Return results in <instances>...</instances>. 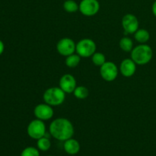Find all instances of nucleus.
<instances>
[{
  "instance_id": "1",
  "label": "nucleus",
  "mask_w": 156,
  "mask_h": 156,
  "mask_svg": "<svg viewBox=\"0 0 156 156\" xmlns=\"http://www.w3.org/2000/svg\"><path fill=\"white\" fill-rule=\"evenodd\" d=\"M49 133L54 139L64 142L73 138L74 135V126L68 119L63 117L56 118L50 124Z\"/></svg>"
},
{
  "instance_id": "2",
  "label": "nucleus",
  "mask_w": 156,
  "mask_h": 156,
  "mask_svg": "<svg viewBox=\"0 0 156 156\" xmlns=\"http://www.w3.org/2000/svg\"><path fill=\"white\" fill-rule=\"evenodd\" d=\"M130 53L131 59L136 62V65L140 66L149 63L153 56L152 47L146 44H140L136 47H133Z\"/></svg>"
},
{
  "instance_id": "3",
  "label": "nucleus",
  "mask_w": 156,
  "mask_h": 156,
  "mask_svg": "<svg viewBox=\"0 0 156 156\" xmlns=\"http://www.w3.org/2000/svg\"><path fill=\"white\" fill-rule=\"evenodd\" d=\"M43 99L50 106H59L66 99V93L59 87H51L44 91Z\"/></svg>"
},
{
  "instance_id": "4",
  "label": "nucleus",
  "mask_w": 156,
  "mask_h": 156,
  "mask_svg": "<svg viewBox=\"0 0 156 156\" xmlns=\"http://www.w3.org/2000/svg\"><path fill=\"white\" fill-rule=\"evenodd\" d=\"M97 45L93 40L84 38L76 44V52L81 57H91L96 52Z\"/></svg>"
},
{
  "instance_id": "5",
  "label": "nucleus",
  "mask_w": 156,
  "mask_h": 156,
  "mask_svg": "<svg viewBox=\"0 0 156 156\" xmlns=\"http://www.w3.org/2000/svg\"><path fill=\"white\" fill-rule=\"evenodd\" d=\"M27 133L33 140H39L47 133L46 125L43 120L35 119L29 123L27 127Z\"/></svg>"
},
{
  "instance_id": "6",
  "label": "nucleus",
  "mask_w": 156,
  "mask_h": 156,
  "mask_svg": "<svg viewBox=\"0 0 156 156\" xmlns=\"http://www.w3.org/2000/svg\"><path fill=\"white\" fill-rule=\"evenodd\" d=\"M119 69L117 65L113 62H105L100 66V75L106 82H113L118 76Z\"/></svg>"
},
{
  "instance_id": "7",
  "label": "nucleus",
  "mask_w": 156,
  "mask_h": 156,
  "mask_svg": "<svg viewBox=\"0 0 156 156\" xmlns=\"http://www.w3.org/2000/svg\"><path fill=\"white\" fill-rule=\"evenodd\" d=\"M99 10L100 3L98 0H82L79 3V11L85 16H94Z\"/></svg>"
},
{
  "instance_id": "8",
  "label": "nucleus",
  "mask_w": 156,
  "mask_h": 156,
  "mask_svg": "<svg viewBox=\"0 0 156 156\" xmlns=\"http://www.w3.org/2000/svg\"><path fill=\"white\" fill-rule=\"evenodd\" d=\"M76 44L73 39L69 37L62 38L56 44L57 52L63 56H68L76 52Z\"/></svg>"
},
{
  "instance_id": "9",
  "label": "nucleus",
  "mask_w": 156,
  "mask_h": 156,
  "mask_svg": "<svg viewBox=\"0 0 156 156\" xmlns=\"http://www.w3.org/2000/svg\"><path fill=\"white\" fill-rule=\"evenodd\" d=\"M122 26L126 34H134L140 27L139 20L136 15L133 14H126L122 18Z\"/></svg>"
},
{
  "instance_id": "10",
  "label": "nucleus",
  "mask_w": 156,
  "mask_h": 156,
  "mask_svg": "<svg viewBox=\"0 0 156 156\" xmlns=\"http://www.w3.org/2000/svg\"><path fill=\"white\" fill-rule=\"evenodd\" d=\"M34 114L37 119L45 121V120H50L53 117L54 111L52 106L49 105L48 104H39L34 109Z\"/></svg>"
},
{
  "instance_id": "11",
  "label": "nucleus",
  "mask_w": 156,
  "mask_h": 156,
  "mask_svg": "<svg viewBox=\"0 0 156 156\" xmlns=\"http://www.w3.org/2000/svg\"><path fill=\"white\" fill-rule=\"evenodd\" d=\"M59 88L66 93L71 94L73 93L74 90L77 87L76 80L74 76L71 74H65L60 78L59 82Z\"/></svg>"
},
{
  "instance_id": "12",
  "label": "nucleus",
  "mask_w": 156,
  "mask_h": 156,
  "mask_svg": "<svg viewBox=\"0 0 156 156\" xmlns=\"http://www.w3.org/2000/svg\"><path fill=\"white\" fill-rule=\"evenodd\" d=\"M136 71V64L131 58L124 59L120 65V72L124 77L129 78Z\"/></svg>"
},
{
  "instance_id": "13",
  "label": "nucleus",
  "mask_w": 156,
  "mask_h": 156,
  "mask_svg": "<svg viewBox=\"0 0 156 156\" xmlns=\"http://www.w3.org/2000/svg\"><path fill=\"white\" fill-rule=\"evenodd\" d=\"M64 151L70 155H75L78 154L80 151V143L76 139L70 138L64 141L63 143Z\"/></svg>"
},
{
  "instance_id": "14",
  "label": "nucleus",
  "mask_w": 156,
  "mask_h": 156,
  "mask_svg": "<svg viewBox=\"0 0 156 156\" xmlns=\"http://www.w3.org/2000/svg\"><path fill=\"white\" fill-rule=\"evenodd\" d=\"M134 38L140 44H146L150 39V34L146 29L139 28L134 33Z\"/></svg>"
},
{
  "instance_id": "15",
  "label": "nucleus",
  "mask_w": 156,
  "mask_h": 156,
  "mask_svg": "<svg viewBox=\"0 0 156 156\" xmlns=\"http://www.w3.org/2000/svg\"><path fill=\"white\" fill-rule=\"evenodd\" d=\"M119 46L124 52H131L133 49V42L129 37H123L120 40Z\"/></svg>"
},
{
  "instance_id": "16",
  "label": "nucleus",
  "mask_w": 156,
  "mask_h": 156,
  "mask_svg": "<svg viewBox=\"0 0 156 156\" xmlns=\"http://www.w3.org/2000/svg\"><path fill=\"white\" fill-rule=\"evenodd\" d=\"M37 146L40 151L42 152H47L51 147V142H50L49 137L44 136L42 138L37 140Z\"/></svg>"
},
{
  "instance_id": "17",
  "label": "nucleus",
  "mask_w": 156,
  "mask_h": 156,
  "mask_svg": "<svg viewBox=\"0 0 156 156\" xmlns=\"http://www.w3.org/2000/svg\"><path fill=\"white\" fill-rule=\"evenodd\" d=\"M81 61V56L79 54H73L69 55V56H66V65L69 67V68H76L78 65L79 64Z\"/></svg>"
},
{
  "instance_id": "18",
  "label": "nucleus",
  "mask_w": 156,
  "mask_h": 156,
  "mask_svg": "<svg viewBox=\"0 0 156 156\" xmlns=\"http://www.w3.org/2000/svg\"><path fill=\"white\" fill-rule=\"evenodd\" d=\"M63 9L69 13H75L79 10V5L74 0H66L63 3Z\"/></svg>"
},
{
  "instance_id": "19",
  "label": "nucleus",
  "mask_w": 156,
  "mask_h": 156,
  "mask_svg": "<svg viewBox=\"0 0 156 156\" xmlns=\"http://www.w3.org/2000/svg\"><path fill=\"white\" fill-rule=\"evenodd\" d=\"M73 94L76 98L82 100V99H85L88 98V94H89V91L86 87L79 85V86L76 87V89L74 90Z\"/></svg>"
},
{
  "instance_id": "20",
  "label": "nucleus",
  "mask_w": 156,
  "mask_h": 156,
  "mask_svg": "<svg viewBox=\"0 0 156 156\" xmlns=\"http://www.w3.org/2000/svg\"><path fill=\"white\" fill-rule=\"evenodd\" d=\"M91 61L96 66H101L106 62V57L105 55L100 52H95L91 56Z\"/></svg>"
},
{
  "instance_id": "21",
  "label": "nucleus",
  "mask_w": 156,
  "mask_h": 156,
  "mask_svg": "<svg viewBox=\"0 0 156 156\" xmlns=\"http://www.w3.org/2000/svg\"><path fill=\"white\" fill-rule=\"evenodd\" d=\"M21 156H40L39 149L34 146H28L23 149Z\"/></svg>"
},
{
  "instance_id": "22",
  "label": "nucleus",
  "mask_w": 156,
  "mask_h": 156,
  "mask_svg": "<svg viewBox=\"0 0 156 156\" xmlns=\"http://www.w3.org/2000/svg\"><path fill=\"white\" fill-rule=\"evenodd\" d=\"M4 50H5V44L4 43H3V41L0 40V56L2 54Z\"/></svg>"
},
{
  "instance_id": "23",
  "label": "nucleus",
  "mask_w": 156,
  "mask_h": 156,
  "mask_svg": "<svg viewBox=\"0 0 156 156\" xmlns=\"http://www.w3.org/2000/svg\"><path fill=\"white\" fill-rule=\"evenodd\" d=\"M152 12L153 13V15L156 17V0L153 2L152 5Z\"/></svg>"
},
{
  "instance_id": "24",
  "label": "nucleus",
  "mask_w": 156,
  "mask_h": 156,
  "mask_svg": "<svg viewBox=\"0 0 156 156\" xmlns=\"http://www.w3.org/2000/svg\"><path fill=\"white\" fill-rule=\"evenodd\" d=\"M47 156H54V155H47Z\"/></svg>"
}]
</instances>
